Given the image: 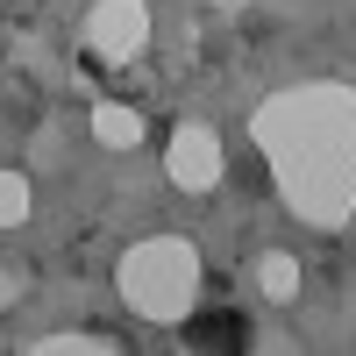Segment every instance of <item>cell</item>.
I'll return each mask as SVG.
<instances>
[{
  "instance_id": "1",
  "label": "cell",
  "mask_w": 356,
  "mask_h": 356,
  "mask_svg": "<svg viewBox=\"0 0 356 356\" xmlns=\"http://www.w3.org/2000/svg\"><path fill=\"white\" fill-rule=\"evenodd\" d=\"M250 129L300 221L342 228L356 214V86H335V79L285 86L257 107Z\"/></svg>"
},
{
  "instance_id": "7",
  "label": "cell",
  "mask_w": 356,
  "mask_h": 356,
  "mask_svg": "<svg viewBox=\"0 0 356 356\" xmlns=\"http://www.w3.org/2000/svg\"><path fill=\"white\" fill-rule=\"evenodd\" d=\"M29 349H36V356H107L114 342L107 335H36Z\"/></svg>"
},
{
  "instance_id": "2",
  "label": "cell",
  "mask_w": 356,
  "mask_h": 356,
  "mask_svg": "<svg viewBox=\"0 0 356 356\" xmlns=\"http://www.w3.org/2000/svg\"><path fill=\"white\" fill-rule=\"evenodd\" d=\"M193 292H200V250L178 235H150L122 257V300L143 321H186Z\"/></svg>"
},
{
  "instance_id": "8",
  "label": "cell",
  "mask_w": 356,
  "mask_h": 356,
  "mask_svg": "<svg viewBox=\"0 0 356 356\" xmlns=\"http://www.w3.org/2000/svg\"><path fill=\"white\" fill-rule=\"evenodd\" d=\"M15 221H29V178L0 171V228H15Z\"/></svg>"
},
{
  "instance_id": "6",
  "label": "cell",
  "mask_w": 356,
  "mask_h": 356,
  "mask_svg": "<svg viewBox=\"0 0 356 356\" xmlns=\"http://www.w3.org/2000/svg\"><path fill=\"white\" fill-rule=\"evenodd\" d=\"M257 285H264V300H292V292H300V264H292L285 250H271L257 264Z\"/></svg>"
},
{
  "instance_id": "5",
  "label": "cell",
  "mask_w": 356,
  "mask_h": 356,
  "mask_svg": "<svg viewBox=\"0 0 356 356\" xmlns=\"http://www.w3.org/2000/svg\"><path fill=\"white\" fill-rule=\"evenodd\" d=\"M93 136L107 143V150H136V143H143V122H136L129 107H93Z\"/></svg>"
},
{
  "instance_id": "4",
  "label": "cell",
  "mask_w": 356,
  "mask_h": 356,
  "mask_svg": "<svg viewBox=\"0 0 356 356\" xmlns=\"http://www.w3.org/2000/svg\"><path fill=\"white\" fill-rule=\"evenodd\" d=\"M164 171H171V186H178V193H207V186L221 178V136H214V129H200V122H186V129L171 136Z\"/></svg>"
},
{
  "instance_id": "3",
  "label": "cell",
  "mask_w": 356,
  "mask_h": 356,
  "mask_svg": "<svg viewBox=\"0 0 356 356\" xmlns=\"http://www.w3.org/2000/svg\"><path fill=\"white\" fill-rule=\"evenodd\" d=\"M86 43H93L107 65H129V57L150 43V8H143V0H100V8L86 15Z\"/></svg>"
},
{
  "instance_id": "9",
  "label": "cell",
  "mask_w": 356,
  "mask_h": 356,
  "mask_svg": "<svg viewBox=\"0 0 356 356\" xmlns=\"http://www.w3.org/2000/svg\"><path fill=\"white\" fill-rule=\"evenodd\" d=\"M15 292H22V278H15V271H0V307H8Z\"/></svg>"
}]
</instances>
